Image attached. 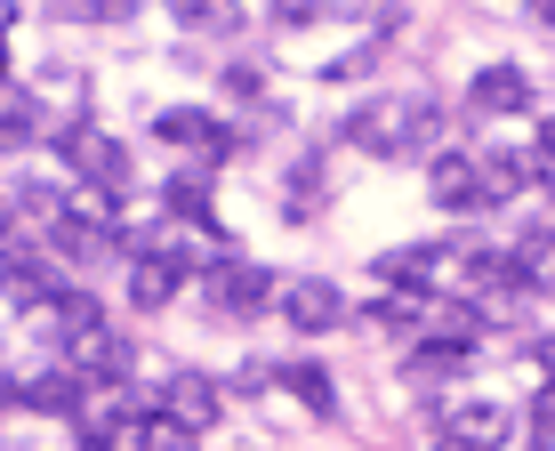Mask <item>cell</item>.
Masks as SVG:
<instances>
[{
    "label": "cell",
    "mask_w": 555,
    "mask_h": 451,
    "mask_svg": "<svg viewBox=\"0 0 555 451\" xmlns=\"http://www.w3.org/2000/svg\"><path fill=\"white\" fill-rule=\"evenodd\" d=\"M347 138L362 145V154H418V145H435L443 138V113H435V98H378V105H362L354 121H347Z\"/></svg>",
    "instance_id": "obj_1"
},
{
    "label": "cell",
    "mask_w": 555,
    "mask_h": 451,
    "mask_svg": "<svg viewBox=\"0 0 555 451\" xmlns=\"http://www.w3.org/2000/svg\"><path fill=\"white\" fill-rule=\"evenodd\" d=\"M56 154L73 162V178H81V185H105V194H121V185H129L121 138H105V129H89V121H65V129H56Z\"/></svg>",
    "instance_id": "obj_2"
},
{
    "label": "cell",
    "mask_w": 555,
    "mask_h": 451,
    "mask_svg": "<svg viewBox=\"0 0 555 451\" xmlns=\"http://www.w3.org/2000/svg\"><path fill=\"white\" fill-rule=\"evenodd\" d=\"M282 291V282L274 274H266V267H250V258H209V307H218L225 314V323H242V314H258L266 307V298H274Z\"/></svg>",
    "instance_id": "obj_3"
},
{
    "label": "cell",
    "mask_w": 555,
    "mask_h": 451,
    "mask_svg": "<svg viewBox=\"0 0 555 451\" xmlns=\"http://www.w3.org/2000/svg\"><path fill=\"white\" fill-rule=\"evenodd\" d=\"M153 138L185 145L194 162H225V154H242V138H234V129H218L202 105H169V113H153Z\"/></svg>",
    "instance_id": "obj_4"
},
{
    "label": "cell",
    "mask_w": 555,
    "mask_h": 451,
    "mask_svg": "<svg viewBox=\"0 0 555 451\" xmlns=\"http://www.w3.org/2000/svg\"><path fill=\"white\" fill-rule=\"evenodd\" d=\"M274 307H282V323H291V331H338V323H347V298H338L322 274L282 282V291H274Z\"/></svg>",
    "instance_id": "obj_5"
},
{
    "label": "cell",
    "mask_w": 555,
    "mask_h": 451,
    "mask_svg": "<svg viewBox=\"0 0 555 451\" xmlns=\"http://www.w3.org/2000/svg\"><path fill=\"white\" fill-rule=\"evenodd\" d=\"M65 355H73V371H81V387H121L129 379V338L113 331V323L65 338Z\"/></svg>",
    "instance_id": "obj_6"
},
{
    "label": "cell",
    "mask_w": 555,
    "mask_h": 451,
    "mask_svg": "<svg viewBox=\"0 0 555 451\" xmlns=\"http://www.w3.org/2000/svg\"><path fill=\"white\" fill-rule=\"evenodd\" d=\"M0 291H9L25 314H41L49 298H56V258L25 250V242H9V250H0Z\"/></svg>",
    "instance_id": "obj_7"
},
{
    "label": "cell",
    "mask_w": 555,
    "mask_h": 451,
    "mask_svg": "<svg viewBox=\"0 0 555 451\" xmlns=\"http://www.w3.org/2000/svg\"><path fill=\"white\" fill-rule=\"evenodd\" d=\"M443 258H451V250H435V242H403V250L371 258V267H378V282H387V291H403V298H427L435 282H443Z\"/></svg>",
    "instance_id": "obj_8"
},
{
    "label": "cell",
    "mask_w": 555,
    "mask_h": 451,
    "mask_svg": "<svg viewBox=\"0 0 555 451\" xmlns=\"http://www.w3.org/2000/svg\"><path fill=\"white\" fill-rule=\"evenodd\" d=\"M185 291V258L178 250H153V242H138V258H129V298L153 314V307H169V298Z\"/></svg>",
    "instance_id": "obj_9"
},
{
    "label": "cell",
    "mask_w": 555,
    "mask_h": 451,
    "mask_svg": "<svg viewBox=\"0 0 555 451\" xmlns=\"http://www.w3.org/2000/svg\"><path fill=\"white\" fill-rule=\"evenodd\" d=\"M507 443V411L500 403H467L443 420V436H435V451H500Z\"/></svg>",
    "instance_id": "obj_10"
},
{
    "label": "cell",
    "mask_w": 555,
    "mask_h": 451,
    "mask_svg": "<svg viewBox=\"0 0 555 451\" xmlns=\"http://www.w3.org/2000/svg\"><path fill=\"white\" fill-rule=\"evenodd\" d=\"M435 202H443V210H475V202H491L483 162H467V154H435Z\"/></svg>",
    "instance_id": "obj_11"
},
{
    "label": "cell",
    "mask_w": 555,
    "mask_h": 451,
    "mask_svg": "<svg viewBox=\"0 0 555 451\" xmlns=\"http://www.w3.org/2000/svg\"><path fill=\"white\" fill-rule=\"evenodd\" d=\"M16 403H25V411H56V420H65V411H81V371H73V363L33 371V379L16 387Z\"/></svg>",
    "instance_id": "obj_12"
},
{
    "label": "cell",
    "mask_w": 555,
    "mask_h": 451,
    "mask_svg": "<svg viewBox=\"0 0 555 451\" xmlns=\"http://www.w3.org/2000/svg\"><path fill=\"white\" fill-rule=\"evenodd\" d=\"M467 98L483 105V113H524V105H531V73H515V65H483Z\"/></svg>",
    "instance_id": "obj_13"
},
{
    "label": "cell",
    "mask_w": 555,
    "mask_h": 451,
    "mask_svg": "<svg viewBox=\"0 0 555 451\" xmlns=\"http://www.w3.org/2000/svg\"><path fill=\"white\" fill-rule=\"evenodd\" d=\"M162 411H178V420L202 436V427L218 420V387H209L202 371H178V379H169V395H162Z\"/></svg>",
    "instance_id": "obj_14"
},
{
    "label": "cell",
    "mask_w": 555,
    "mask_h": 451,
    "mask_svg": "<svg viewBox=\"0 0 555 451\" xmlns=\"http://www.w3.org/2000/svg\"><path fill=\"white\" fill-rule=\"evenodd\" d=\"M41 323H49L56 338H81V331H98L105 314H98V298H89V291H56L49 307H41Z\"/></svg>",
    "instance_id": "obj_15"
},
{
    "label": "cell",
    "mask_w": 555,
    "mask_h": 451,
    "mask_svg": "<svg viewBox=\"0 0 555 451\" xmlns=\"http://www.w3.org/2000/svg\"><path fill=\"white\" fill-rule=\"evenodd\" d=\"M459 371H467V347H451V338H435V347H418L411 363H403V379L435 387V379H459Z\"/></svg>",
    "instance_id": "obj_16"
},
{
    "label": "cell",
    "mask_w": 555,
    "mask_h": 451,
    "mask_svg": "<svg viewBox=\"0 0 555 451\" xmlns=\"http://www.w3.org/2000/svg\"><path fill=\"white\" fill-rule=\"evenodd\" d=\"M129 443H138V451H194V427H185L178 411H153V420L129 427Z\"/></svg>",
    "instance_id": "obj_17"
},
{
    "label": "cell",
    "mask_w": 555,
    "mask_h": 451,
    "mask_svg": "<svg viewBox=\"0 0 555 451\" xmlns=\"http://www.w3.org/2000/svg\"><path fill=\"white\" fill-rule=\"evenodd\" d=\"M427 331L451 338V347H475V338H483V314L459 307V298H435V307H427Z\"/></svg>",
    "instance_id": "obj_18"
},
{
    "label": "cell",
    "mask_w": 555,
    "mask_h": 451,
    "mask_svg": "<svg viewBox=\"0 0 555 451\" xmlns=\"http://www.w3.org/2000/svg\"><path fill=\"white\" fill-rule=\"evenodd\" d=\"M282 387H291L306 411H331V371H322V363H291V371H282Z\"/></svg>",
    "instance_id": "obj_19"
},
{
    "label": "cell",
    "mask_w": 555,
    "mask_h": 451,
    "mask_svg": "<svg viewBox=\"0 0 555 451\" xmlns=\"http://www.w3.org/2000/svg\"><path fill=\"white\" fill-rule=\"evenodd\" d=\"M33 138H49V129H41V105H16V113H0V154H16V145H33Z\"/></svg>",
    "instance_id": "obj_20"
},
{
    "label": "cell",
    "mask_w": 555,
    "mask_h": 451,
    "mask_svg": "<svg viewBox=\"0 0 555 451\" xmlns=\"http://www.w3.org/2000/svg\"><path fill=\"white\" fill-rule=\"evenodd\" d=\"M185 25H225V0H169Z\"/></svg>",
    "instance_id": "obj_21"
},
{
    "label": "cell",
    "mask_w": 555,
    "mask_h": 451,
    "mask_svg": "<svg viewBox=\"0 0 555 451\" xmlns=\"http://www.w3.org/2000/svg\"><path fill=\"white\" fill-rule=\"evenodd\" d=\"M531 363H540L547 379H555V338H540V347H531Z\"/></svg>",
    "instance_id": "obj_22"
},
{
    "label": "cell",
    "mask_w": 555,
    "mask_h": 451,
    "mask_svg": "<svg viewBox=\"0 0 555 451\" xmlns=\"http://www.w3.org/2000/svg\"><path fill=\"white\" fill-rule=\"evenodd\" d=\"M16 105H25V98L9 89V65H0V113H16Z\"/></svg>",
    "instance_id": "obj_23"
},
{
    "label": "cell",
    "mask_w": 555,
    "mask_h": 451,
    "mask_svg": "<svg viewBox=\"0 0 555 451\" xmlns=\"http://www.w3.org/2000/svg\"><path fill=\"white\" fill-rule=\"evenodd\" d=\"M540 154L555 162V113H547V121H540Z\"/></svg>",
    "instance_id": "obj_24"
},
{
    "label": "cell",
    "mask_w": 555,
    "mask_h": 451,
    "mask_svg": "<svg viewBox=\"0 0 555 451\" xmlns=\"http://www.w3.org/2000/svg\"><path fill=\"white\" fill-rule=\"evenodd\" d=\"M540 427H547V436H555V387L540 395Z\"/></svg>",
    "instance_id": "obj_25"
},
{
    "label": "cell",
    "mask_w": 555,
    "mask_h": 451,
    "mask_svg": "<svg viewBox=\"0 0 555 451\" xmlns=\"http://www.w3.org/2000/svg\"><path fill=\"white\" fill-rule=\"evenodd\" d=\"M129 9H138V0H105V16H129Z\"/></svg>",
    "instance_id": "obj_26"
},
{
    "label": "cell",
    "mask_w": 555,
    "mask_h": 451,
    "mask_svg": "<svg viewBox=\"0 0 555 451\" xmlns=\"http://www.w3.org/2000/svg\"><path fill=\"white\" fill-rule=\"evenodd\" d=\"M540 16H547V25H555V0H540Z\"/></svg>",
    "instance_id": "obj_27"
},
{
    "label": "cell",
    "mask_w": 555,
    "mask_h": 451,
    "mask_svg": "<svg viewBox=\"0 0 555 451\" xmlns=\"http://www.w3.org/2000/svg\"><path fill=\"white\" fill-rule=\"evenodd\" d=\"M0 395H9V379H0Z\"/></svg>",
    "instance_id": "obj_28"
},
{
    "label": "cell",
    "mask_w": 555,
    "mask_h": 451,
    "mask_svg": "<svg viewBox=\"0 0 555 451\" xmlns=\"http://www.w3.org/2000/svg\"><path fill=\"white\" fill-rule=\"evenodd\" d=\"M0 65H9V56H0Z\"/></svg>",
    "instance_id": "obj_29"
},
{
    "label": "cell",
    "mask_w": 555,
    "mask_h": 451,
    "mask_svg": "<svg viewBox=\"0 0 555 451\" xmlns=\"http://www.w3.org/2000/svg\"><path fill=\"white\" fill-rule=\"evenodd\" d=\"M547 451H555V443H547Z\"/></svg>",
    "instance_id": "obj_30"
}]
</instances>
